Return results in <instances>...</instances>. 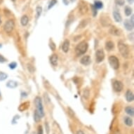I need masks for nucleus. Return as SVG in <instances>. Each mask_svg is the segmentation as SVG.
Masks as SVG:
<instances>
[{
  "label": "nucleus",
  "instance_id": "1",
  "mask_svg": "<svg viewBox=\"0 0 134 134\" xmlns=\"http://www.w3.org/2000/svg\"><path fill=\"white\" fill-rule=\"evenodd\" d=\"M118 49H119V51L121 55L124 58H128L129 57L130 49L126 44L124 43L123 42H118Z\"/></svg>",
  "mask_w": 134,
  "mask_h": 134
},
{
  "label": "nucleus",
  "instance_id": "2",
  "mask_svg": "<svg viewBox=\"0 0 134 134\" xmlns=\"http://www.w3.org/2000/svg\"><path fill=\"white\" fill-rule=\"evenodd\" d=\"M88 48V44L86 42L83 41L80 42L79 44H77V46L75 48V52L77 56H80L81 55L85 54V53L87 51Z\"/></svg>",
  "mask_w": 134,
  "mask_h": 134
},
{
  "label": "nucleus",
  "instance_id": "3",
  "mask_svg": "<svg viewBox=\"0 0 134 134\" xmlns=\"http://www.w3.org/2000/svg\"><path fill=\"white\" fill-rule=\"evenodd\" d=\"M34 103H35V105L37 107L36 111L39 114L41 118L44 117V107H43L42 100L41 98L39 96H37L34 99Z\"/></svg>",
  "mask_w": 134,
  "mask_h": 134
},
{
  "label": "nucleus",
  "instance_id": "4",
  "mask_svg": "<svg viewBox=\"0 0 134 134\" xmlns=\"http://www.w3.org/2000/svg\"><path fill=\"white\" fill-rule=\"evenodd\" d=\"M109 63L110 66L114 69V70H117L119 67V59L114 56V55H111L108 58Z\"/></svg>",
  "mask_w": 134,
  "mask_h": 134
},
{
  "label": "nucleus",
  "instance_id": "5",
  "mask_svg": "<svg viewBox=\"0 0 134 134\" xmlns=\"http://www.w3.org/2000/svg\"><path fill=\"white\" fill-rule=\"evenodd\" d=\"M14 26H15L14 21L13 20H8L5 23L4 25V29L6 33L9 34L13 30Z\"/></svg>",
  "mask_w": 134,
  "mask_h": 134
},
{
  "label": "nucleus",
  "instance_id": "6",
  "mask_svg": "<svg viewBox=\"0 0 134 134\" xmlns=\"http://www.w3.org/2000/svg\"><path fill=\"white\" fill-rule=\"evenodd\" d=\"M100 21L101 25L103 27H109L112 23V21L110 18L109 17L108 15H106V14H103L100 16Z\"/></svg>",
  "mask_w": 134,
  "mask_h": 134
},
{
  "label": "nucleus",
  "instance_id": "7",
  "mask_svg": "<svg viewBox=\"0 0 134 134\" xmlns=\"http://www.w3.org/2000/svg\"><path fill=\"white\" fill-rule=\"evenodd\" d=\"M78 8H79V12L80 13L81 15H84L88 12V6L87 4L84 1H80L78 4Z\"/></svg>",
  "mask_w": 134,
  "mask_h": 134
},
{
  "label": "nucleus",
  "instance_id": "8",
  "mask_svg": "<svg viewBox=\"0 0 134 134\" xmlns=\"http://www.w3.org/2000/svg\"><path fill=\"white\" fill-rule=\"evenodd\" d=\"M105 58V53L103 49H98L97 50L96 53V60L98 63H101Z\"/></svg>",
  "mask_w": 134,
  "mask_h": 134
},
{
  "label": "nucleus",
  "instance_id": "9",
  "mask_svg": "<svg viewBox=\"0 0 134 134\" xmlns=\"http://www.w3.org/2000/svg\"><path fill=\"white\" fill-rule=\"evenodd\" d=\"M113 88L116 92H121L124 88V84L120 81L115 80L113 82Z\"/></svg>",
  "mask_w": 134,
  "mask_h": 134
},
{
  "label": "nucleus",
  "instance_id": "10",
  "mask_svg": "<svg viewBox=\"0 0 134 134\" xmlns=\"http://www.w3.org/2000/svg\"><path fill=\"white\" fill-rule=\"evenodd\" d=\"M109 32L110 34L113 35V36H117V37H119L121 35V31L119 29H118L117 27L114 25L113 26H111V27L109 28Z\"/></svg>",
  "mask_w": 134,
  "mask_h": 134
},
{
  "label": "nucleus",
  "instance_id": "11",
  "mask_svg": "<svg viewBox=\"0 0 134 134\" xmlns=\"http://www.w3.org/2000/svg\"><path fill=\"white\" fill-rule=\"evenodd\" d=\"M91 63V59L89 55H84L80 60V63L83 65H88Z\"/></svg>",
  "mask_w": 134,
  "mask_h": 134
},
{
  "label": "nucleus",
  "instance_id": "12",
  "mask_svg": "<svg viewBox=\"0 0 134 134\" xmlns=\"http://www.w3.org/2000/svg\"><path fill=\"white\" fill-rule=\"evenodd\" d=\"M70 49V41L68 39H65L62 45V50L64 53H67Z\"/></svg>",
  "mask_w": 134,
  "mask_h": 134
},
{
  "label": "nucleus",
  "instance_id": "13",
  "mask_svg": "<svg viewBox=\"0 0 134 134\" xmlns=\"http://www.w3.org/2000/svg\"><path fill=\"white\" fill-rule=\"evenodd\" d=\"M124 27L126 28V29L128 30V31L133 30L134 27V25L131 23L130 20H125L124 23Z\"/></svg>",
  "mask_w": 134,
  "mask_h": 134
},
{
  "label": "nucleus",
  "instance_id": "14",
  "mask_svg": "<svg viewBox=\"0 0 134 134\" xmlns=\"http://www.w3.org/2000/svg\"><path fill=\"white\" fill-rule=\"evenodd\" d=\"M113 17L114 21L117 23H121L122 21V17L120 14V13L117 11H113Z\"/></svg>",
  "mask_w": 134,
  "mask_h": 134
},
{
  "label": "nucleus",
  "instance_id": "15",
  "mask_svg": "<svg viewBox=\"0 0 134 134\" xmlns=\"http://www.w3.org/2000/svg\"><path fill=\"white\" fill-rule=\"evenodd\" d=\"M126 99L128 102H133L134 100V93L131 90H128L126 92Z\"/></svg>",
  "mask_w": 134,
  "mask_h": 134
},
{
  "label": "nucleus",
  "instance_id": "16",
  "mask_svg": "<svg viewBox=\"0 0 134 134\" xmlns=\"http://www.w3.org/2000/svg\"><path fill=\"white\" fill-rule=\"evenodd\" d=\"M58 57L57 54H53L51 58H50V62L51 64L53 66H56L58 65Z\"/></svg>",
  "mask_w": 134,
  "mask_h": 134
},
{
  "label": "nucleus",
  "instance_id": "17",
  "mask_svg": "<svg viewBox=\"0 0 134 134\" xmlns=\"http://www.w3.org/2000/svg\"><path fill=\"white\" fill-rule=\"evenodd\" d=\"M90 21V19L89 18H85V19H83L82 21H81V22L80 23L79 25H78V28H80V29H83L85 27H86V25L88 24Z\"/></svg>",
  "mask_w": 134,
  "mask_h": 134
},
{
  "label": "nucleus",
  "instance_id": "18",
  "mask_svg": "<svg viewBox=\"0 0 134 134\" xmlns=\"http://www.w3.org/2000/svg\"><path fill=\"white\" fill-rule=\"evenodd\" d=\"M114 48V44L112 41H108L105 43V49L108 51H112Z\"/></svg>",
  "mask_w": 134,
  "mask_h": 134
},
{
  "label": "nucleus",
  "instance_id": "19",
  "mask_svg": "<svg viewBox=\"0 0 134 134\" xmlns=\"http://www.w3.org/2000/svg\"><path fill=\"white\" fill-rule=\"evenodd\" d=\"M18 82H16L15 81H8L6 83V86L9 88H15L18 86Z\"/></svg>",
  "mask_w": 134,
  "mask_h": 134
},
{
  "label": "nucleus",
  "instance_id": "20",
  "mask_svg": "<svg viewBox=\"0 0 134 134\" xmlns=\"http://www.w3.org/2000/svg\"><path fill=\"white\" fill-rule=\"evenodd\" d=\"M124 122L127 126H131L134 124V121L132 119L129 117H124Z\"/></svg>",
  "mask_w": 134,
  "mask_h": 134
},
{
  "label": "nucleus",
  "instance_id": "21",
  "mask_svg": "<svg viewBox=\"0 0 134 134\" xmlns=\"http://www.w3.org/2000/svg\"><path fill=\"white\" fill-rule=\"evenodd\" d=\"M125 112L127 114H129L130 117H134V109L132 106H128L125 108Z\"/></svg>",
  "mask_w": 134,
  "mask_h": 134
},
{
  "label": "nucleus",
  "instance_id": "22",
  "mask_svg": "<svg viewBox=\"0 0 134 134\" xmlns=\"http://www.w3.org/2000/svg\"><path fill=\"white\" fill-rule=\"evenodd\" d=\"M28 22H29V18L28 16L26 15H24L22 16L21 19V23L23 26H26L27 24H28Z\"/></svg>",
  "mask_w": 134,
  "mask_h": 134
},
{
  "label": "nucleus",
  "instance_id": "23",
  "mask_svg": "<svg viewBox=\"0 0 134 134\" xmlns=\"http://www.w3.org/2000/svg\"><path fill=\"white\" fill-rule=\"evenodd\" d=\"M93 6L97 8V9H101L103 7V4L102 1H99V0H95L94 1V4Z\"/></svg>",
  "mask_w": 134,
  "mask_h": 134
},
{
  "label": "nucleus",
  "instance_id": "24",
  "mask_svg": "<svg viewBox=\"0 0 134 134\" xmlns=\"http://www.w3.org/2000/svg\"><path fill=\"white\" fill-rule=\"evenodd\" d=\"M29 106V102H25L23 104H21L20 106H19V110L20 111H24L25 109H27L28 107Z\"/></svg>",
  "mask_w": 134,
  "mask_h": 134
},
{
  "label": "nucleus",
  "instance_id": "25",
  "mask_svg": "<svg viewBox=\"0 0 134 134\" xmlns=\"http://www.w3.org/2000/svg\"><path fill=\"white\" fill-rule=\"evenodd\" d=\"M124 13H125V15L126 16H129L131 15L132 13V8L129 6H125V8H124Z\"/></svg>",
  "mask_w": 134,
  "mask_h": 134
},
{
  "label": "nucleus",
  "instance_id": "26",
  "mask_svg": "<svg viewBox=\"0 0 134 134\" xmlns=\"http://www.w3.org/2000/svg\"><path fill=\"white\" fill-rule=\"evenodd\" d=\"M36 12H37L36 18L38 19V18L40 17V16H41V14H42V6H37V8H36Z\"/></svg>",
  "mask_w": 134,
  "mask_h": 134
},
{
  "label": "nucleus",
  "instance_id": "27",
  "mask_svg": "<svg viewBox=\"0 0 134 134\" xmlns=\"http://www.w3.org/2000/svg\"><path fill=\"white\" fill-rule=\"evenodd\" d=\"M41 117L39 116V114L37 113V112L35 110L34 111V121L35 122H37V123H38L39 121H41Z\"/></svg>",
  "mask_w": 134,
  "mask_h": 134
},
{
  "label": "nucleus",
  "instance_id": "28",
  "mask_svg": "<svg viewBox=\"0 0 134 134\" xmlns=\"http://www.w3.org/2000/svg\"><path fill=\"white\" fill-rule=\"evenodd\" d=\"M83 96L85 99H88L90 96V91L88 89H85L83 91Z\"/></svg>",
  "mask_w": 134,
  "mask_h": 134
},
{
  "label": "nucleus",
  "instance_id": "29",
  "mask_svg": "<svg viewBox=\"0 0 134 134\" xmlns=\"http://www.w3.org/2000/svg\"><path fill=\"white\" fill-rule=\"evenodd\" d=\"M91 10H92V13H93V16L96 17L98 14V9L93 6V4H91Z\"/></svg>",
  "mask_w": 134,
  "mask_h": 134
},
{
  "label": "nucleus",
  "instance_id": "30",
  "mask_svg": "<svg viewBox=\"0 0 134 134\" xmlns=\"http://www.w3.org/2000/svg\"><path fill=\"white\" fill-rule=\"evenodd\" d=\"M114 3L118 6H124L125 4V0H114Z\"/></svg>",
  "mask_w": 134,
  "mask_h": 134
},
{
  "label": "nucleus",
  "instance_id": "31",
  "mask_svg": "<svg viewBox=\"0 0 134 134\" xmlns=\"http://www.w3.org/2000/svg\"><path fill=\"white\" fill-rule=\"evenodd\" d=\"M57 4V0H51L49 3V5L48 6V9H51V8H53L54 6V5H55Z\"/></svg>",
  "mask_w": 134,
  "mask_h": 134
},
{
  "label": "nucleus",
  "instance_id": "32",
  "mask_svg": "<svg viewBox=\"0 0 134 134\" xmlns=\"http://www.w3.org/2000/svg\"><path fill=\"white\" fill-rule=\"evenodd\" d=\"M8 77V75L4 72H0V81L5 80Z\"/></svg>",
  "mask_w": 134,
  "mask_h": 134
},
{
  "label": "nucleus",
  "instance_id": "33",
  "mask_svg": "<svg viewBox=\"0 0 134 134\" xmlns=\"http://www.w3.org/2000/svg\"><path fill=\"white\" fill-rule=\"evenodd\" d=\"M8 67H10V69L13 70V69H15V68L17 67V63H16V62H12V63H11L8 65Z\"/></svg>",
  "mask_w": 134,
  "mask_h": 134
},
{
  "label": "nucleus",
  "instance_id": "34",
  "mask_svg": "<svg viewBox=\"0 0 134 134\" xmlns=\"http://www.w3.org/2000/svg\"><path fill=\"white\" fill-rule=\"evenodd\" d=\"M27 69H28V70L31 73H33L34 71V67L32 65H30V64H27Z\"/></svg>",
  "mask_w": 134,
  "mask_h": 134
},
{
  "label": "nucleus",
  "instance_id": "35",
  "mask_svg": "<svg viewBox=\"0 0 134 134\" xmlns=\"http://www.w3.org/2000/svg\"><path fill=\"white\" fill-rule=\"evenodd\" d=\"M49 46H50V48H51V49L52 51H55V44H54L52 41H51Z\"/></svg>",
  "mask_w": 134,
  "mask_h": 134
},
{
  "label": "nucleus",
  "instance_id": "36",
  "mask_svg": "<svg viewBox=\"0 0 134 134\" xmlns=\"http://www.w3.org/2000/svg\"><path fill=\"white\" fill-rule=\"evenodd\" d=\"M37 134H43V129L42 126H39L38 127V131H37Z\"/></svg>",
  "mask_w": 134,
  "mask_h": 134
},
{
  "label": "nucleus",
  "instance_id": "37",
  "mask_svg": "<svg viewBox=\"0 0 134 134\" xmlns=\"http://www.w3.org/2000/svg\"><path fill=\"white\" fill-rule=\"evenodd\" d=\"M6 58H5L3 55H1L0 54V63H4V62H6Z\"/></svg>",
  "mask_w": 134,
  "mask_h": 134
},
{
  "label": "nucleus",
  "instance_id": "38",
  "mask_svg": "<svg viewBox=\"0 0 134 134\" xmlns=\"http://www.w3.org/2000/svg\"><path fill=\"white\" fill-rule=\"evenodd\" d=\"M129 40L131 39V41H133L134 40V33L132 32V33H131V36L130 35H129Z\"/></svg>",
  "mask_w": 134,
  "mask_h": 134
},
{
  "label": "nucleus",
  "instance_id": "39",
  "mask_svg": "<svg viewBox=\"0 0 134 134\" xmlns=\"http://www.w3.org/2000/svg\"><path fill=\"white\" fill-rule=\"evenodd\" d=\"M63 1L65 4V5H68L69 4V1L67 0H63Z\"/></svg>",
  "mask_w": 134,
  "mask_h": 134
},
{
  "label": "nucleus",
  "instance_id": "40",
  "mask_svg": "<svg viewBox=\"0 0 134 134\" xmlns=\"http://www.w3.org/2000/svg\"><path fill=\"white\" fill-rule=\"evenodd\" d=\"M77 134H84V132L83 131H81V130H79V131L77 132Z\"/></svg>",
  "mask_w": 134,
  "mask_h": 134
},
{
  "label": "nucleus",
  "instance_id": "41",
  "mask_svg": "<svg viewBox=\"0 0 134 134\" xmlns=\"http://www.w3.org/2000/svg\"><path fill=\"white\" fill-rule=\"evenodd\" d=\"M134 15H133V16H131V20H130V21L131 22V23H132V24H134Z\"/></svg>",
  "mask_w": 134,
  "mask_h": 134
},
{
  "label": "nucleus",
  "instance_id": "42",
  "mask_svg": "<svg viewBox=\"0 0 134 134\" xmlns=\"http://www.w3.org/2000/svg\"><path fill=\"white\" fill-rule=\"evenodd\" d=\"M128 2H129V4H132L133 3H134V0H126Z\"/></svg>",
  "mask_w": 134,
  "mask_h": 134
},
{
  "label": "nucleus",
  "instance_id": "43",
  "mask_svg": "<svg viewBox=\"0 0 134 134\" xmlns=\"http://www.w3.org/2000/svg\"><path fill=\"white\" fill-rule=\"evenodd\" d=\"M70 1H72V2H74V1H76V0H70Z\"/></svg>",
  "mask_w": 134,
  "mask_h": 134
},
{
  "label": "nucleus",
  "instance_id": "44",
  "mask_svg": "<svg viewBox=\"0 0 134 134\" xmlns=\"http://www.w3.org/2000/svg\"><path fill=\"white\" fill-rule=\"evenodd\" d=\"M1 24V18H0V25Z\"/></svg>",
  "mask_w": 134,
  "mask_h": 134
},
{
  "label": "nucleus",
  "instance_id": "45",
  "mask_svg": "<svg viewBox=\"0 0 134 134\" xmlns=\"http://www.w3.org/2000/svg\"><path fill=\"white\" fill-rule=\"evenodd\" d=\"M11 1H13V2H14V1H16V0H11Z\"/></svg>",
  "mask_w": 134,
  "mask_h": 134
},
{
  "label": "nucleus",
  "instance_id": "46",
  "mask_svg": "<svg viewBox=\"0 0 134 134\" xmlns=\"http://www.w3.org/2000/svg\"><path fill=\"white\" fill-rule=\"evenodd\" d=\"M1 44H0V48H1Z\"/></svg>",
  "mask_w": 134,
  "mask_h": 134
},
{
  "label": "nucleus",
  "instance_id": "47",
  "mask_svg": "<svg viewBox=\"0 0 134 134\" xmlns=\"http://www.w3.org/2000/svg\"><path fill=\"white\" fill-rule=\"evenodd\" d=\"M0 96H1V92H0Z\"/></svg>",
  "mask_w": 134,
  "mask_h": 134
}]
</instances>
